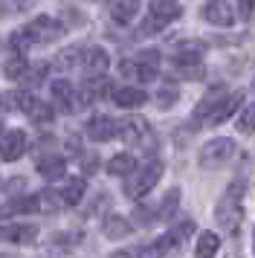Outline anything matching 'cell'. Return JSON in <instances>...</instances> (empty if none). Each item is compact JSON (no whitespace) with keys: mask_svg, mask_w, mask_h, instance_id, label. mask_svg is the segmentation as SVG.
Instances as JSON below:
<instances>
[{"mask_svg":"<svg viewBox=\"0 0 255 258\" xmlns=\"http://www.w3.org/2000/svg\"><path fill=\"white\" fill-rule=\"evenodd\" d=\"M243 183L241 180H235L223 195H220L218 206H215V221H218L220 229H226V235H238L243 223Z\"/></svg>","mask_w":255,"mask_h":258,"instance_id":"1","label":"cell"},{"mask_svg":"<svg viewBox=\"0 0 255 258\" xmlns=\"http://www.w3.org/2000/svg\"><path fill=\"white\" fill-rule=\"evenodd\" d=\"M116 137H122L125 142L137 145V148H145V151L154 148V131H151L148 119H142V116L119 119V122H116Z\"/></svg>","mask_w":255,"mask_h":258,"instance_id":"2","label":"cell"},{"mask_svg":"<svg viewBox=\"0 0 255 258\" xmlns=\"http://www.w3.org/2000/svg\"><path fill=\"white\" fill-rule=\"evenodd\" d=\"M162 163L160 160H151V163L145 165H139L137 171H134V177L128 180V186H125V195L128 198H145L151 188L160 183V177H162Z\"/></svg>","mask_w":255,"mask_h":258,"instance_id":"3","label":"cell"},{"mask_svg":"<svg viewBox=\"0 0 255 258\" xmlns=\"http://www.w3.org/2000/svg\"><path fill=\"white\" fill-rule=\"evenodd\" d=\"M235 154V142L229 137H215L200 148V165L203 168H220Z\"/></svg>","mask_w":255,"mask_h":258,"instance_id":"4","label":"cell"},{"mask_svg":"<svg viewBox=\"0 0 255 258\" xmlns=\"http://www.w3.org/2000/svg\"><path fill=\"white\" fill-rule=\"evenodd\" d=\"M26 32L32 35V41L38 44H49V41H58V38L64 35V26L58 24V21H52L49 15H41V18H35L32 24L26 26Z\"/></svg>","mask_w":255,"mask_h":258,"instance_id":"5","label":"cell"},{"mask_svg":"<svg viewBox=\"0 0 255 258\" xmlns=\"http://www.w3.org/2000/svg\"><path fill=\"white\" fill-rule=\"evenodd\" d=\"M29 148V140H26V134L23 131H6L3 134V140H0V157L6 160V163H15V160H21L23 154Z\"/></svg>","mask_w":255,"mask_h":258,"instance_id":"6","label":"cell"},{"mask_svg":"<svg viewBox=\"0 0 255 258\" xmlns=\"http://www.w3.org/2000/svg\"><path fill=\"white\" fill-rule=\"evenodd\" d=\"M38 238V229L32 223H0V241L9 244H32Z\"/></svg>","mask_w":255,"mask_h":258,"instance_id":"7","label":"cell"},{"mask_svg":"<svg viewBox=\"0 0 255 258\" xmlns=\"http://www.w3.org/2000/svg\"><path fill=\"white\" fill-rule=\"evenodd\" d=\"M200 15H203V21H209L212 26H232V21H235V15H232L226 0H206V6H203Z\"/></svg>","mask_w":255,"mask_h":258,"instance_id":"8","label":"cell"},{"mask_svg":"<svg viewBox=\"0 0 255 258\" xmlns=\"http://www.w3.org/2000/svg\"><path fill=\"white\" fill-rule=\"evenodd\" d=\"M79 64L87 73H104L110 67V58H107V52L102 47H87V49H79Z\"/></svg>","mask_w":255,"mask_h":258,"instance_id":"9","label":"cell"},{"mask_svg":"<svg viewBox=\"0 0 255 258\" xmlns=\"http://www.w3.org/2000/svg\"><path fill=\"white\" fill-rule=\"evenodd\" d=\"M87 137L96 142H104L116 137V122L113 116H104V113H96L93 119H87Z\"/></svg>","mask_w":255,"mask_h":258,"instance_id":"10","label":"cell"},{"mask_svg":"<svg viewBox=\"0 0 255 258\" xmlns=\"http://www.w3.org/2000/svg\"><path fill=\"white\" fill-rule=\"evenodd\" d=\"M151 15L157 24H171L183 15V6L180 0H151Z\"/></svg>","mask_w":255,"mask_h":258,"instance_id":"11","label":"cell"},{"mask_svg":"<svg viewBox=\"0 0 255 258\" xmlns=\"http://www.w3.org/2000/svg\"><path fill=\"white\" fill-rule=\"evenodd\" d=\"M119 70L125 73V76H131V79H137V82H154V79H157V67H154V61H148V58L122 61Z\"/></svg>","mask_w":255,"mask_h":258,"instance_id":"12","label":"cell"},{"mask_svg":"<svg viewBox=\"0 0 255 258\" xmlns=\"http://www.w3.org/2000/svg\"><path fill=\"white\" fill-rule=\"evenodd\" d=\"M139 3L142 0H113L110 3V18L116 24H134V18L139 15Z\"/></svg>","mask_w":255,"mask_h":258,"instance_id":"13","label":"cell"},{"mask_svg":"<svg viewBox=\"0 0 255 258\" xmlns=\"http://www.w3.org/2000/svg\"><path fill=\"white\" fill-rule=\"evenodd\" d=\"M52 96H55L58 107H64V110H76L79 107V102H76V90H73V84L64 82V79H55L52 82Z\"/></svg>","mask_w":255,"mask_h":258,"instance_id":"14","label":"cell"},{"mask_svg":"<svg viewBox=\"0 0 255 258\" xmlns=\"http://www.w3.org/2000/svg\"><path fill=\"white\" fill-rule=\"evenodd\" d=\"M113 102L119 107H142L148 102V93L139 90V87H119L113 93Z\"/></svg>","mask_w":255,"mask_h":258,"instance_id":"15","label":"cell"},{"mask_svg":"<svg viewBox=\"0 0 255 258\" xmlns=\"http://www.w3.org/2000/svg\"><path fill=\"white\" fill-rule=\"evenodd\" d=\"M102 232L104 238H113V241H119V238H125V235H131V221H125L122 215H107L102 221Z\"/></svg>","mask_w":255,"mask_h":258,"instance_id":"16","label":"cell"},{"mask_svg":"<svg viewBox=\"0 0 255 258\" xmlns=\"http://www.w3.org/2000/svg\"><path fill=\"white\" fill-rule=\"evenodd\" d=\"M104 93H110V79L104 73H87V79H84V96L87 99H102Z\"/></svg>","mask_w":255,"mask_h":258,"instance_id":"17","label":"cell"},{"mask_svg":"<svg viewBox=\"0 0 255 258\" xmlns=\"http://www.w3.org/2000/svg\"><path fill=\"white\" fill-rule=\"evenodd\" d=\"M84 180H64V186L58 188V198L64 206H79L81 200H84Z\"/></svg>","mask_w":255,"mask_h":258,"instance_id":"18","label":"cell"},{"mask_svg":"<svg viewBox=\"0 0 255 258\" xmlns=\"http://www.w3.org/2000/svg\"><path fill=\"white\" fill-rule=\"evenodd\" d=\"M223 96H226L223 90H212V93H209L206 99H203V102H200V105L195 107L192 119H195V122H209V119H212V113L218 110V105L223 102Z\"/></svg>","mask_w":255,"mask_h":258,"instance_id":"19","label":"cell"},{"mask_svg":"<svg viewBox=\"0 0 255 258\" xmlns=\"http://www.w3.org/2000/svg\"><path fill=\"white\" fill-rule=\"evenodd\" d=\"M241 96L243 93H226L223 96V102L218 105V110L212 113V119H209V125H220V122H226V119L238 110V105H241Z\"/></svg>","mask_w":255,"mask_h":258,"instance_id":"20","label":"cell"},{"mask_svg":"<svg viewBox=\"0 0 255 258\" xmlns=\"http://www.w3.org/2000/svg\"><path fill=\"white\" fill-rule=\"evenodd\" d=\"M38 171L46 180H58V177H64V171H67V163H64V157H41L38 160Z\"/></svg>","mask_w":255,"mask_h":258,"instance_id":"21","label":"cell"},{"mask_svg":"<svg viewBox=\"0 0 255 258\" xmlns=\"http://www.w3.org/2000/svg\"><path fill=\"white\" fill-rule=\"evenodd\" d=\"M218 249H220V235H215V232H203L200 238H197V249H195V255H197V258H215V255H218Z\"/></svg>","mask_w":255,"mask_h":258,"instance_id":"22","label":"cell"},{"mask_svg":"<svg viewBox=\"0 0 255 258\" xmlns=\"http://www.w3.org/2000/svg\"><path fill=\"white\" fill-rule=\"evenodd\" d=\"M29 70H32L29 61L21 58V55H18V58H9L6 61V67H3V73H6L9 82H23V79H29Z\"/></svg>","mask_w":255,"mask_h":258,"instance_id":"23","label":"cell"},{"mask_svg":"<svg viewBox=\"0 0 255 258\" xmlns=\"http://www.w3.org/2000/svg\"><path fill=\"white\" fill-rule=\"evenodd\" d=\"M134 165H137V157L134 154H116V157H110V163H107V171L116 177H122V174H131Z\"/></svg>","mask_w":255,"mask_h":258,"instance_id":"24","label":"cell"},{"mask_svg":"<svg viewBox=\"0 0 255 258\" xmlns=\"http://www.w3.org/2000/svg\"><path fill=\"white\" fill-rule=\"evenodd\" d=\"M177 246H180V244H177L174 232H165V235H160V241L148 249V258H165L171 249H177Z\"/></svg>","mask_w":255,"mask_h":258,"instance_id":"25","label":"cell"},{"mask_svg":"<svg viewBox=\"0 0 255 258\" xmlns=\"http://www.w3.org/2000/svg\"><path fill=\"white\" fill-rule=\"evenodd\" d=\"M180 188H171L165 198H162V203H160V221H168V218H174V212H177V206H180Z\"/></svg>","mask_w":255,"mask_h":258,"instance_id":"26","label":"cell"},{"mask_svg":"<svg viewBox=\"0 0 255 258\" xmlns=\"http://www.w3.org/2000/svg\"><path fill=\"white\" fill-rule=\"evenodd\" d=\"M235 128H238V134H255V102L252 105H246L241 113H238Z\"/></svg>","mask_w":255,"mask_h":258,"instance_id":"27","label":"cell"},{"mask_svg":"<svg viewBox=\"0 0 255 258\" xmlns=\"http://www.w3.org/2000/svg\"><path fill=\"white\" fill-rule=\"evenodd\" d=\"M26 116L32 119V122H38V125H49V122H52V107L46 105V102H38V99H35V105L29 107Z\"/></svg>","mask_w":255,"mask_h":258,"instance_id":"28","label":"cell"},{"mask_svg":"<svg viewBox=\"0 0 255 258\" xmlns=\"http://www.w3.org/2000/svg\"><path fill=\"white\" fill-rule=\"evenodd\" d=\"M79 241H81V232H55L52 235V246H58V249H70Z\"/></svg>","mask_w":255,"mask_h":258,"instance_id":"29","label":"cell"},{"mask_svg":"<svg viewBox=\"0 0 255 258\" xmlns=\"http://www.w3.org/2000/svg\"><path fill=\"white\" fill-rule=\"evenodd\" d=\"M29 44H35V41H32V35L26 32V26H23L21 32H15V35H12V47L18 49V52H23V49L29 47Z\"/></svg>","mask_w":255,"mask_h":258,"instance_id":"30","label":"cell"},{"mask_svg":"<svg viewBox=\"0 0 255 258\" xmlns=\"http://www.w3.org/2000/svg\"><path fill=\"white\" fill-rule=\"evenodd\" d=\"M238 18H241V21H252L255 18V0H238Z\"/></svg>","mask_w":255,"mask_h":258,"instance_id":"31","label":"cell"},{"mask_svg":"<svg viewBox=\"0 0 255 258\" xmlns=\"http://www.w3.org/2000/svg\"><path fill=\"white\" fill-rule=\"evenodd\" d=\"M107 258H139V252H134V249H116Z\"/></svg>","mask_w":255,"mask_h":258,"instance_id":"32","label":"cell"},{"mask_svg":"<svg viewBox=\"0 0 255 258\" xmlns=\"http://www.w3.org/2000/svg\"><path fill=\"white\" fill-rule=\"evenodd\" d=\"M162 96H165V99H160V105H162V107H168V105L174 102V90H165Z\"/></svg>","mask_w":255,"mask_h":258,"instance_id":"33","label":"cell"},{"mask_svg":"<svg viewBox=\"0 0 255 258\" xmlns=\"http://www.w3.org/2000/svg\"><path fill=\"white\" fill-rule=\"evenodd\" d=\"M0 258H18V255H6V252H0Z\"/></svg>","mask_w":255,"mask_h":258,"instance_id":"34","label":"cell"},{"mask_svg":"<svg viewBox=\"0 0 255 258\" xmlns=\"http://www.w3.org/2000/svg\"><path fill=\"white\" fill-rule=\"evenodd\" d=\"M252 246H255V232H252Z\"/></svg>","mask_w":255,"mask_h":258,"instance_id":"35","label":"cell"},{"mask_svg":"<svg viewBox=\"0 0 255 258\" xmlns=\"http://www.w3.org/2000/svg\"><path fill=\"white\" fill-rule=\"evenodd\" d=\"M0 128H3V122H0Z\"/></svg>","mask_w":255,"mask_h":258,"instance_id":"36","label":"cell"}]
</instances>
